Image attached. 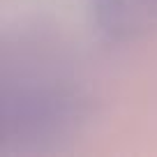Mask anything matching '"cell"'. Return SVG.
I'll return each mask as SVG.
<instances>
[{"label":"cell","instance_id":"6da1fadb","mask_svg":"<svg viewBox=\"0 0 157 157\" xmlns=\"http://www.w3.org/2000/svg\"><path fill=\"white\" fill-rule=\"evenodd\" d=\"M93 118L86 90L58 78H19L2 88L0 152L39 155L58 150L83 132Z\"/></svg>","mask_w":157,"mask_h":157},{"label":"cell","instance_id":"7a4b0ae2","mask_svg":"<svg viewBox=\"0 0 157 157\" xmlns=\"http://www.w3.org/2000/svg\"><path fill=\"white\" fill-rule=\"evenodd\" d=\"M90 16L97 33L116 44L157 33V0H90Z\"/></svg>","mask_w":157,"mask_h":157}]
</instances>
